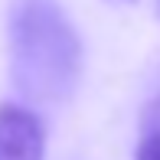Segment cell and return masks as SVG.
Here are the masks:
<instances>
[{"label": "cell", "instance_id": "obj_2", "mask_svg": "<svg viewBox=\"0 0 160 160\" xmlns=\"http://www.w3.org/2000/svg\"><path fill=\"white\" fill-rule=\"evenodd\" d=\"M0 160H46V128L33 108L0 105Z\"/></svg>", "mask_w": 160, "mask_h": 160}, {"label": "cell", "instance_id": "obj_5", "mask_svg": "<svg viewBox=\"0 0 160 160\" xmlns=\"http://www.w3.org/2000/svg\"><path fill=\"white\" fill-rule=\"evenodd\" d=\"M118 3H131V0H118Z\"/></svg>", "mask_w": 160, "mask_h": 160}, {"label": "cell", "instance_id": "obj_3", "mask_svg": "<svg viewBox=\"0 0 160 160\" xmlns=\"http://www.w3.org/2000/svg\"><path fill=\"white\" fill-rule=\"evenodd\" d=\"M134 160H160V124L141 121V141H137Z\"/></svg>", "mask_w": 160, "mask_h": 160}, {"label": "cell", "instance_id": "obj_4", "mask_svg": "<svg viewBox=\"0 0 160 160\" xmlns=\"http://www.w3.org/2000/svg\"><path fill=\"white\" fill-rule=\"evenodd\" d=\"M141 121H157V124H160V95L144 108V118H141Z\"/></svg>", "mask_w": 160, "mask_h": 160}, {"label": "cell", "instance_id": "obj_1", "mask_svg": "<svg viewBox=\"0 0 160 160\" xmlns=\"http://www.w3.org/2000/svg\"><path fill=\"white\" fill-rule=\"evenodd\" d=\"M13 85L30 101L59 105L82 78V42L56 0H13L7 17Z\"/></svg>", "mask_w": 160, "mask_h": 160}]
</instances>
